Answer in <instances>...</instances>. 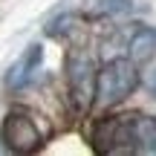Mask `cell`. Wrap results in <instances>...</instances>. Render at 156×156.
I'll use <instances>...</instances> for the list:
<instances>
[{
	"label": "cell",
	"instance_id": "5b68a950",
	"mask_svg": "<svg viewBox=\"0 0 156 156\" xmlns=\"http://www.w3.org/2000/svg\"><path fill=\"white\" fill-rule=\"evenodd\" d=\"M130 147H133V153H156V119L153 116L130 119Z\"/></svg>",
	"mask_w": 156,
	"mask_h": 156
},
{
	"label": "cell",
	"instance_id": "ba28073f",
	"mask_svg": "<svg viewBox=\"0 0 156 156\" xmlns=\"http://www.w3.org/2000/svg\"><path fill=\"white\" fill-rule=\"evenodd\" d=\"M101 9L107 15H122V12L130 9V0H101Z\"/></svg>",
	"mask_w": 156,
	"mask_h": 156
},
{
	"label": "cell",
	"instance_id": "3957f363",
	"mask_svg": "<svg viewBox=\"0 0 156 156\" xmlns=\"http://www.w3.org/2000/svg\"><path fill=\"white\" fill-rule=\"evenodd\" d=\"M3 142L15 153H32L41 147V130L26 113H9L3 122Z\"/></svg>",
	"mask_w": 156,
	"mask_h": 156
},
{
	"label": "cell",
	"instance_id": "7a4b0ae2",
	"mask_svg": "<svg viewBox=\"0 0 156 156\" xmlns=\"http://www.w3.org/2000/svg\"><path fill=\"white\" fill-rule=\"evenodd\" d=\"M67 78H69V93L78 110H87L95 95V69L84 52H69L67 58Z\"/></svg>",
	"mask_w": 156,
	"mask_h": 156
},
{
	"label": "cell",
	"instance_id": "6da1fadb",
	"mask_svg": "<svg viewBox=\"0 0 156 156\" xmlns=\"http://www.w3.org/2000/svg\"><path fill=\"white\" fill-rule=\"evenodd\" d=\"M136 87H139L136 64L130 58H113L95 75V95L93 98L98 101V107H113V104H122Z\"/></svg>",
	"mask_w": 156,
	"mask_h": 156
},
{
	"label": "cell",
	"instance_id": "277c9868",
	"mask_svg": "<svg viewBox=\"0 0 156 156\" xmlns=\"http://www.w3.org/2000/svg\"><path fill=\"white\" fill-rule=\"evenodd\" d=\"M41 61H44V46H41V44H32L15 64H12L9 75H6V84L15 87V90H17V87H26V84L35 78V73H38Z\"/></svg>",
	"mask_w": 156,
	"mask_h": 156
},
{
	"label": "cell",
	"instance_id": "52a82bcc",
	"mask_svg": "<svg viewBox=\"0 0 156 156\" xmlns=\"http://www.w3.org/2000/svg\"><path fill=\"white\" fill-rule=\"evenodd\" d=\"M75 23H78V17H75V15H61L58 20H52V23H49L46 35H52V38H64V35L75 32Z\"/></svg>",
	"mask_w": 156,
	"mask_h": 156
},
{
	"label": "cell",
	"instance_id": "9c48e42d",
	"mask_svg": "<svg viewBox=\"0 0 156 156\" xmlns=\"http://www.w3.org/2000/svg\"><path fill=\"white\" fill-rule=\"evenodd\" d=\"M145 90H147L151 95H156V67H153L151 73L145 75Z\"/></svg>",
	"mask_w": 156,
	"mask_h": 156
},
{
	"label": "cell",
	"instance_id": "8992f818",
	"mask_svg": "<svg viewBox=\"0 0 156 156\" xmlns=\"http://www.w3.org/2000/svg\"><path fill=\"white\" fill-rule=\"evenodd\" d=\"M127 52H130V61L133 64H142L147 58H153V52H156V29L139 26L127 41Z\"/></svg>",
	"mask_w": 156,
	"mask_h": 156
}]
</instances>
